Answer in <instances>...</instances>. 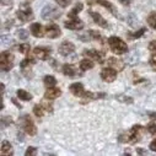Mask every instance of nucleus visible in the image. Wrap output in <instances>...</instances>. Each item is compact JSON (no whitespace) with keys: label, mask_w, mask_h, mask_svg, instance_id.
I'll list each match as a JSON object with an SVG mask.
<instances>
[{"label":"nucleus","mask_w":156,"mask_h":156,"mask_svg":"<svg viewBox=\"0 0 156 156\" xmlns=\"http://www.w3.org/2000/svg\"><path fill=\"white\" fill-rule=\"evenodd\" d=\"M108 44H109V48L112 49L113 53L115 54H126L128 52V46L127 43L122 40V38L117 37V36H112L108 38Z\"/></svg>","instance_id":"1"},{"label":"nucleus","mask_w":156,"mask_h":156,"mask_svg":"<svg viewBox=\"0 0 156 156\" xmlns=\"http://www.w3.org/2000/svg\"><path fill=\"white\" fill-rule=\"evenodd\" d=\"M19 123L21 126V128L28 134V135H36L37 134V127L33 123V121L31 119V117L28 114H22L19 118Z\"/></svg>","instance_id":"2"},{"label":"nucleus","mask_w":156,"mask_h":156,"mask_svg":"<svg viewBox=\"0 0 156 156\" xmlns=\"http://www.w3.org/2000/svg\"><path fill=\"white\" fill-rule=\"evenodd\" d=\"M14 54L9 51H4L0 53V69L3 71H9L14 66Z\"/></svg>","instance_id":"3"},{"label":"nucleus","mask_w":156,"mask_h":156,"mask_svg":"<svg viewBox=\"0 0 156 156\" xmlns=\"http://www.w3.org/2000/svg\"><path fill=\"white\" fill-rule=\"evenodd\" d=\"M16 16L19 17V20H20L21 22H26V21H28L30 19H32L33 12H32V9H31V6L28 5V3L21 4L20 9L16 11Z\"/></svg>","instance_id":"4"},{"label":"nucleus","mask_w":156,"mask_h":156,"mask_svg":"<svg viewBox=\"0 0 156 156\" xmlns=\"http://www.w3.org/2000/svg\"><path fill=\"white\" fill-rule=\"evenodd\" d=\"M60 15H62V12H59L58 9L53 5H46L42 9V12H41L42 19H44V20H55Z\"/></svg>","instance_id":"5"},{"label":"nucleus","mask_w":156,"mask_h":156,"mask_svg":"<svg viewBox=\"0 0 156 156\" xmlns=\"http://www.w3.org/2000/svg\"><path fill=\"white\" fill-rule=\"evenodd\" d=\"M143 130V127L136 124V126H133V128L130 129V132L128 133L127 135V141L129 144H135L140 140V133Z\"/></svg>","instance_id":"6"},{"label":"nucleus","mask_w":156,"mask_h":156,"mask_svg":"<svg viewBox=\"0 0 156 156\" xmlns=\"http://www.w3.org/2000/svg\"><path fill=\"white\" fill-rule=\"evenodd\" d=\"M101 79L106 83H113L117 79V70L113 69L112 66L102 69L101 70Z\"/></svg>","instance_id":"7"},{"label":"nucleus","mask_w":156,"mask_h":156,"mask_svg":"<svg viewBox=\"0 0 156 156\" xmlns=\"http://www.w3.org/2000/svg\"><path fill=\"white\" fill-rule=\"evenodd\" d=\"M74 52H75V46H74L71 42L64 41V42L60 43V46H59V53H60L62 55L68 57V55L73 54Z\"/></svg>","instance_id":"8"},{"label":"nucleus","mask_w":156,"mask_h":156,"mask_svg":"<svg viewBox=\"0 0 156 156\" xmlns=\"http://www.w3.org/2000/svg\"><path fill=\"white\" fill-rule=\"evenodd\" d=\"M64 26L68 30H73V31H79L84 28V22L80 19H71L64 22Z\"/></svg>","instance_id":"9"},{"label":"nucleus","mask_w":156,"mask_h":156,"mask_svg":"<svg viewBox=\"0 0 156 156\" xmlns=\"http://www.w3.org/2000/svg\"><path fill=\"white\" fill-rule=\"evenodd\" d=\"M33 54L41 60H47L51 54V48L48 47H36L33 49Z\"/></svg>","instance_id":"10"},{"label":"nucleus","mask_w":156,"mask_h":156,"mask_svg":"<svg viewBox=\"0 0 156 156\" xmlns=\"http://www.w3.org/2000/svg\"><path fill=\"white\" fill-rule=\"evenodd\" d=\"M83 54H84L85 57L92 59V60H96V62L100 63V64L103 63V57H102V54H101L98 51H96V49H85V51L83 52Z\"/></svg>","instance_id":"11"},{"label":"nucleus","mask_w":156,"mask_h":156,"mask_svg":"<svg viewBox=\"0 0 156 156\" xmlns=\"http://www.w3.org/2000/svg\"><path fill=\"white\" fill-rule=\"evenodd\" d=\"M69 90L70 92L74 95V96H77V97H83L84 94H85V90H84V86L81 83H74L69 86Z\"/></svg>","instance_id":"12"},{"label":"nucleus","mask_w":156,"mask_h":156,"mask_svg":"<svg viewBox=\"0 0 156 156\" xmlns=\"http://www.w3.org/2000/svg\"><path fill=\"white\" fill-rule=\"evenodd\" d=\"M30 31H31V33H32L34 37H37V38H41V37L44 36V28H43V26H42L41 23H38V22L32 23L31 27H30Z\"/></svg>","instance_id":"13"},{"label":"nucleus","mask_w":156,"mask_h":156,"mask_svg":"<svg viewBox=\"0 0 156 156\" xmlns=\"http://www.w3.org/2000/svg\"><path fill=\"white\" fill-rule=\"evenodd\" d=\"M47 36L49 38H58L62 36V31L57 23H51L47 27Z\"/></svg>","instance_id":"14"},{"label":"nucleus","mask_w":156,"mask_h":156,"mask_svg":"<svg viewBox=\"0 0 156 156\" xmlns=\"http://www.w3.org/2000/svg\"><path fill=\"white\" fill-rule=\"evenodd\" d=\"M108 64H109V66H112L113 69H115L117 71H121V70H123L124 69V66H126V63L122 60V59H117V58H114V57H111V58H108Z\"/></svg>","instance_id":"15"},{"label":"nucleus","mask_w":156,"mask_h":156,"mask_svg":"<svg viewBox=\"0 0 156 156\" xmlns=\"http://www.w3.org/2000/svg\"><path fill=\"white\" fill-rule=\"evenodd\" d=\"M59 96H62V90L58 87H48V90L44 92V98L47 100H55Z\"/></svg>","instance_id":"16"},{"label":"nucleus","mask_w":156,"mask_h":156,"mask_svg":"<svg viewBox=\"0 0 156 156\" xmlns=\"http://www.w3.org/2000/svg\"><path fill=\"white\" fill-rule=\"evenodd\" d=\"M90 16L92 17V20H94V22H95L96 25H98V26H101V27H103V28H107V27H108V22H107L98 12L90 11Z\"/></svg>","instance_id":"17"},{"label":"nucleus","mask_w":156,"mask_h":156,"mask_svg":"<svg viewBox=\"0 0 156 156\" xmlns=\"http://www.w3.org/2000/svg\"><path fill=\"white\" fill-rule=\"evenodd\" d=\"M95 2L97 3V4H100L101 6H103V8H106L113 16H117L118 14H117V8L112 4V3H109V2H106V0H95Z\"/></svg>","instance_id":"18"},{"label":"nucleus","mask_w":156,"mask_h":156,"mask_svg":"<svg viewBox=\"0 0 156 156\" xmlns=\"http://www.w3.org/2000/svg\"><path fill=\"white\" fill-rule=\"evenodd\" d=\"M0 152H2L3 156L5 155H12V145L11 143H9L8 140H3L2 141V149H0Z\"/></svg>","instance_id":"19"},{"label":"nucleus","mask_w":156,"mask_h":156,"mask_svg":"<svg viewBox=\"0 0 156 156\" xmlns=\"http://www.w3.org/2000/svg\"><path fill=\"white\" fill-rule=\"evenodd\" d=\"M62 70H63V74H64V75L70 76V77H74V76H76V74H77L75 66L71 65V64H64L63 68H62Z\"/></svg>","instance_id":"20"},{"label":"nucleus","mask_w":156,"mask_h":156,"mask_svg":"<svg viewBox=\"0 0 156 156\" xmlns=\"http://www.w3.org/2000/svg\"><path fill=\"white\" fill-rule=\"evenodd\" d=\"M94 66H95V63L92 62V59H83V60L80 62V64H79V68H80V70H83V71L90 70V69H92Z\"/></svg>","instance_id":"21"},{"label":"nucleus","mask_w":156,"mask_h":156,"mask_svg":"<svg viewBox=\"0 0 156 156\" xmlns=\"http://www.w3.org/2000/svg\"><path fill=\"white\" fill-rule=\"evenodd\" d=\"M16 94H17V97L22 101H31L32 100V95L30 92H27L26 90H23V89H19Z\"/></svg>","instance_id":"22"},{"label":"nucleus","mask_w":156,"mask_h":156,"mask_svg":"<svg viewBox=\"0 0 156 156\" xmlns=\"http://www.w3.org/2000/svg\"><path fill=\"white\" fill-rule=\"evenodd\" d=\"M83 8H84V5H83V3H77L73 9H71V11L70 12H68V16L69 17H75V16H77V14H79L81 10H83Z\"/></svg>","instance_id":"23"},{"label":"nucleus","mask_w":156,"mask_h":156,"mask_svg":"<svg viewBox=\"0 0 156 156\" xmlns=\"http://www.w3.org/2000/svg\"><path fill=\"white\" fill-rule=\"evenodd\" d=\"M43 83L47 87H54L57 85V80H55V77L53 75H47L44 76V79H43Z\"/></svg>","instance_id":"24"},{"label":"nucleus","mask_w":156,"mask_h":156,"mask_svg":"<svg viewBox=\"0 0 156 156\" xmlns=\"http://www.w3.org/2000/svg\"><path fill=\"white\" fill-rule=\"evenodd\" d=\"M115 98L118 100L119 102H123V103H128V105H132L134 102L133 97L130 96H126V95H115Z\"/></svg>","instance_id":"25"},{"label":"nucleus","mask_w":156,"mask_h":156,"mask_svg":"<svg viewBox=\"0 0 156 156\" xmlns=\"http://www.w3.org/2000/svg\"><path fill=\"white\" fill-rule=\"evenodd\" d=\"M44 108L42 107V105H36L34 107H33V113H34V115L36 117H38V118H42L43 117V114H44Z\"/></svg>","instance_id":"26"},{"label":"nucleus","mask_w":156,"mask_h":156,"mask_svg":"<svg viewBox=\"0 0 156 156\" xmlns=\"http://www.w3.org/2000/svg\"><path fill=\"white\" fill-rule=\"evenodd\" d=\"M147 23L154 30H156V11H152V12L149 14V16H147Z\"/></svg>","instance_id":"27"},{"label":"nucleus","mask_w":156,"mask_h":156,"mask_svg":"<svg viewBox=\"0 0 156 156\" xmlns=\"http://www.w3.org/2000/svg\"><path fill=\"white\" fill-rule=\"evenodd\" d=\"M0 122H2V128H5V127L11 126V124L14 123L12 118H11V117H8V115L2 117V119H0Z\"/></svg>","instance_id":"28"},{"label":"nucleus","mask_w":156,"mask_h":156,"mask_svg":"<svg viewBox=\"0 0 156 156\" xmlns=\"http://www.w3.org/2000/svg\"><path fill=\"white\" fill-rule=\"evenodd\" d=\"M36 62L33 60V59H31V58H26V59H23L21 63H20V66H21V69H26V68H30L32 64H34Z\"/></svg>","instance_id":"29"},{"label":"nucleus","mask_w":156,"mask_h":156,"mask_svg":"<svg viewBox=\"0 0 156 156\" xmlns=\"http://www.w3.org/2000/svg\"><path fill=\"white\" fill-rule=\"evenodd\" d=\"M145 31H146V28L145 27H141L139 31H135V32H130L128 36L129 37H132V38H140L144 33H145Z\"/></svg>","instance_id":"30"},{"label":"nucleus","mask_w":156,"mask_h":156,"mask_svg":"<svg viewBox=\"0 0 156 156\" xmlns=\"http://www.w3.org/2000/svg\"><path fill=\"white\" fill-rule=\"evenodd\" d=\"M17 36H19L20 40L26 41L27 38H28V31H26V30H23V28H20V30L17 31Z\"/></svg>","instance_id":"31"},{"label":"nucleus","mask_w":156,"mask_h":156,"mask_svg":"<svg viewBox=\"0 0 156 156\" xmlns=\"http://www.w3.org/2000/svg\"><path fill=\"white\" fill-rule=\"evenodd\" d=\"M19 51L21 52V53H28L30 51H31V46L28 44V43H23V44H20L19 46Z\"/></svg>","instance_id":"32"},{"label":"nucleus","mask_w":156,"mask_h":156,"mask_svg":"<svg viewBox=\"0 0 156 156\" xmlns=\"http://www.w3.org/2000/svg\"><path fill=\"white\" fill-rule=\"evenodd\" d=\"M41 105H42V107L44 108V111H46V112H49V113H52V112H53V107H52V105H51V103H48V102H47V98H46L44 101H42V103H41Z\"/></svg>","instance_id":"33"},{"label":"nucleus","mask_w":156,"mask_h":156,"mask_svg":"<svg viewBox=\"0 0 156 156\" xmlns=\"http://www.w3.org/2000/svg\"><path fill=\"white\" fill-rule=\"evenodd\" d=\"M128 23L130 25V26H135L136 23H138V20H136V16L134 15V14H129V16H128Z\"/></svg>","instance_id":"34"},{"label":"nucleus","mask_w":156,"mask_h":156,"mask_svg":"<svg viewBox=\"0 0 156 156\" xmlns=\"http://www.w3.org/2000/svg\"><path fill=\"white\" fill-rule=\"evenodd\" d=\"M146 129H147V132H149L150 134H152V135H156V123H154V122L149 123Z\"/></svg>","instance_id":"35"},{"label":"nucleus","mask_w":156,"mask_h":156,"mask_svg":"<svg viewBox=\"0 0 156 156\" xmlns=\"http://www.w3.org/2000/svg\"><path fill=\"white\" fill-rule=\"evenodd\" d=\"M149 63H150V66L154 69V71H156V53H152V55L150 57Z\"/></svg>","instance_id":"36"},{"label":"nucleus","mask_w":156,"mask_h":156,"mask_svg":"<svg viewBox=\"0 0 156 156\" xmlns=\"http://www.w3.org/2000/svg\"><path fill=\"white\" fill-rule=\"evenodd\" d=\"M89 33H90V37L92 38V40H101L100 32H97V31H95V30H90Z\"/></svg>","instance_id":"37"},{"label":"nucleus","mask_w":156,"mask_h":156,"mask_svg":"<svg viewBox=\"0 0 156 156\" xmlns=\"http://www.w3.org/2000/svg\"><path fill=\"white\" fill-rule=\"evenodd\" d=\"M36 154H37V149L33 147V146H28V149L25 152L26 156H32V155H36Z\"/></svg>","instance_id":"38"},{"label":"nucleus","mask_w":156,"mask_h":156,"mask_svg":"<svg viewBox=\"0 0 156 156\" xmlns=\"http://www.w3.org/2000/svg\"><path fill=\"white\" fill-rule=\"evenodd\" d=\"M55 2H57L58 5L62 6V8H66V6L70 4V0H55Z\"/></svg>","instance_id":"39"},{"label":"nucleus","mask_w":156,"mask_h":156,"mask_svg":"<svg viewBox=\"0 0 156 156\" xmlns=\"http://www.w3.org/2000/svg\"><path fill=\"white\" fill-rule=\"evenodd\" d=\"M12 4H14V0H2V5H3V6L11 8Z\"/></svg>","instance_id":"40"},{"label":"nucleus","mask_w":156,"mask_h":156,"mask_svg":"<svg viewBox=\"0 0 156 156\" xmlns=\"http://www.w3.org/2000/svg\"><path fill=\"white\" fill-rule=\"evenodd\" d=\"M149 49L152 52V53H156V41H152L149 43Z\"/></svg>","instance_id":"41"},{"label":"nucleus","mask_w":156,"mask_h":156,"mask_svg":"<svg viewBox=\"0 0 156 156\" xmlns=\"http://www.w3.org/2000/svg\"><path fill=\"white\" fill-rule=\"evenodd\" d=\"M149 149H150L151 151H155V152H156V139H154V140L150 143V145H149Z\"/></svg>","instance_id":"42"},{"label":"nucleus","mask_w":156,"mask_h":156,"mask_svg":"<svg viewBox=\"0 0 156 156\" xmlns=\"http://www.w3.org/2000/svg\"><path fill=\"white\" fill-rule=\"evenodd\" d=\"M12 25H14V22H12V20H10V22H6V23L3 25V30H9Z\"/></svg>","instance_id":"43"},{"label":"nucleus","mask_w":156,"mask_h":156,"mask_svg":"<svg viewBox=\"0 0 156 156\" xmlns=\"http://www.w3.org/2000/svg\"><path fill=\"white\" fill-rule=\"evenodd\" d=\"M136 154H139V155H146V151L144 149H141V147H138L136 149Z\"/></svg>","instance_id":"44"},{"label":"nucleus","mask_w":156,"mask_h":156,"mask_svg":"<svg viewBox=\"0 0 156 156\" xmlns=\"http://www.w3.org/2000/svg\"><path fill=\"white\" fill-rule=\"evenodd\" d=\"M121 2V4H123V5H130V0H119Z\"/></svg>","instance_id":"45"},{"label":"nucleus","mask_w":156,"mask_h":156,"mask_svg":"<svg viewBox=\"0 0 156 156\" xmlns=\"http://www.w3.org/2000/svg\"><path fill=\"white\" fill-rule=\"evenodd\" d=\"M17 139H19L20 141H23V135H22V133H21V132H19V133H17Z\"/></svg>","instance_id":"46"},{"label":"nucleus","mask_w":156,"mask_h":156,"mask_svg":"<svg viewBox=\"0 0 156 156\" xmlns=\"http://www.w3.org/2000/svg\"><path fill=\"white\" fill-rule=\"evenodd\" d=\"M51 64H52V66H54V68L57 66V63H55V60H54V59H51Z\"/></svg>","instance_id":"47"},{"label":"nucleus","mask_w":156,"mask_h":156,"mask_svg":"<svg viewBox=\"0 0 156 156\" xmlns=\"http://www.w3.org/2000/svg\"><path fill=\"white\" fill-rule=\"evenodd\" d=\"M4 91H5V85L2 84V97H3V95H4Z\"/></svg>","instance_id":"48"},{"label":"nucleus","mask_w":156,"mask_h":156,"mask_svg":"<svg viewBox=\"0 0 156 156\" xmlns=\"http://www.w3.org/2000/svg\"><path fill=\"white\" fill-rule=\"evenodd\" d=\"M11 100H12V102H14V103H15V105H16V106H17V107H19V108H21V105H20V103H17V102H16V100H15V98H11Z\"/></svg>","instance_id":"49"},{"label":"nucleus","mask_w":156,"mask_h":156,"mask_svg":"<svg viewBox=\"0 0 156 156\" xmlns=\"http://www.w3.org/2000/svg\"><path fill=\"white\" fill-rule=\"evenodd\" d=\"M28 2H32V0H28Z\"/></svg>","instance_id":"50"}]
</instances>
